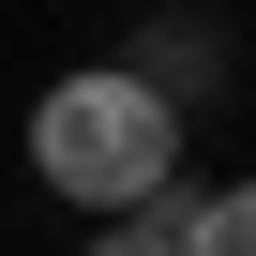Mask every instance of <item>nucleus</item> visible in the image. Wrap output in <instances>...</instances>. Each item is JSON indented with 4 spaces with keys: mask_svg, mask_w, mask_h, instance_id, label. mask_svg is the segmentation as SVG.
Returning <instances> with one entry per match:
<instances>
[{
    "mask_svg": "<svg viewBox=\"0 0 256 256\" xmlns=\"http://www.w3.org/2000/svg\"><path fill=\"white\" fill-rule=\"evenodd\" d=\"M181 211H196V181H166L151 211H120V226H90L76 256H181Z\"/></svg>",
    "mask_w": 256,
    "mask_h": 256,
    "instance_id": "nucleus-3",
    "label": "nucleus"
},
{
    "mask_svg": "<svg viewBox=\"0 0 256 256\" xmlns=\"http://www.w3.org/2000/svg\"><path fill=\"white\" fill-rule=\"evenodd\" d=\"M30 181L60 196V211H90V226H120V211H151L166 181H181V151H196V120H166L120 60H76V76H46L30 90Z\"/></svg>",
    "mask_w": 256,
    "mask_h": 256,
    "instance_id": "nucleus-1",
    "label": "nucleus"
},
{
    "mask_svg": "<svg viewBox=\"0 0 256 256\" xmlns=\"http://www.w3.org/2000/svg\"><path fill=\"white\" fill-rule=\"evenodd\" d=\"M181 256H256V181H196V211H181Z\"/></svg>",
    "mask_w": 256,
    "mask_h": 256,
    "instance_id": "nucleus-2",
    "label": "nucleus"
}]
</instances>
